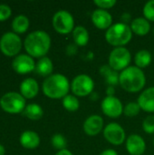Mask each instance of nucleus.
Returning <instances> with one entry per match:
<instances>
[{
  "instance_id": "f257e3e1",
  "label": "nucleus",
  "mask_w": 154,
  "mask_h": 155,
  "mask_svg": "<svg viewBox=\"0 0 154 155\" xmlns=\"http://www.w3.org/2000/svg\"><path fill=\"white\" fill-rule=\"evenodd\" d=\"M24 45L25 51L30 56L42 58L45 56L50 50L51 37L44 31H34L26 36Z\"/></svg>"
},
{
  "instance_id": "f03ea898",
  "label": "nucleus",
  "mask_w": 154,
  "mask_h": 155,
  "mask_svg": "<svg viewBox=\"0 0 154 155\" xmlns=\"http://www.w3.org/2000/svg\"><path fill=\"white\" fill-rule=\"evenodd\" d=\"M119 84L128 93H139L146 84L145 74L137 66L130 65L120 73Z\"/></svg>"
},
{
  "instance_id": "7ed1b4c3",
  "label": "nucleus",
  "mask_w": 154,
  "mask_h": 155,
  "mask_svg": "<svg viewBox=\"0 0 154 155\" xmlns=\"http://www.w3.org/2000/svg\"><path fill=\"white\" fill-rule=\"evenodd\" d=\"M43 93L51 99H63L71 89L68 78L62 74H53L43 83Z\"/></svg>"
},
{
  "instance_id": "20e7f679",
  "label": "nucleus",
  "mask_w": 154,
  "mask_h": 155,
  "mask_svg": "<svg viewBox=\"0 0 154 155\" xmlns=\"http://www.w3.org/2000/svg\"><path fill=\"white\" fill-rule=\"evenodd\" d=\"M133 38V31L129 25L124 23H116L106 30V42L115 47H125Z\"/></svg>"
},
{
  "instance_id": "39448f33",
  "label": "nucleus",
  "mask_w": 154,
  "mask_h": 155,
  "mask_svg": "<svg viewBox=\"0 0 154 155\" xmlns=\"http://www.w3.org/2000/svg\"><path fill=\"white\" fill-rule=\"evenodd\" d=\"M132 54L126 47H115L108 58V64L116 72H122L130 66Z\"/></svg>"
},
{
  "instance_id": "423d86ee",
  "label": "nucleus",
  "mask_w": 154,
  "mask_h": 155,
  "mask_svg": "<svg viewBox=\"0 0 154 155\" xmlns=\"http://www.w3.org/2000/svg\"><path fill=\"white\" fill-rule=\"evenodd\" d=\"M1 108L9 114H19L25 108V98L18 93L10 92L0 99Z\"/></svg>"
},
{
  "instance_id": "0eeeda50",
  "label": "nucleus",
  "mask_w": 154,
  "mask_h": 155,
  "mask_svg": "<svg viewBox=\"0 0 154 155\" xmlns=\"http://www.w3.org/2000/svg\"><path fill=\"white\" fill-rule=\"evenodd\" d=\"M94 82L88 74L76 75L71 83V91L76 97H85L93 93Z\"/></svg>"
},
{
  "instance_id": "6e6552de",
  "label": "nucleus",
  "mask_w": 154,
  "mask_h": 155,
  "mask_svg": "<svg viewBox=\"0 0 154 155\" xmlns=\"http://www.w3.org/2000/svg\"><path fill=\"white\" fill-rule=\"evenodd\" d=\"M52 24L54 29L61 35L72 33L75 27L73 15L66 10L57 11L53 16Z\"/></svg>"
},
{
  "instance_id": "1a4fd4ad",
  "label": "nucleus",
  "mask_w": 154,
  "mask_h": 155,
  "mask_svg": "<svg viewBox=\"0 0 154 155\" xmlns=\"http://www.w3.org/2000/svg\"><path fill=\"white\" fill-rule=\"evenodd\" d=\"M22 48V41L15 33H5L0 39V50L7 56L16 55Z\"/></svg>"
},
{
  "instance_id": "9d476101",
  "label": "nucleus",
  "mask_w": 154,
  "mask_h": 155,
  "mask_svg": "<svg viewBox=\"0 0 154 155\" xmlns=\"http://www.w3.org/2000/svg\"><path fill=\"white\" fill-rule=\"evenodd\" d=\"M104 139L113 145H122L126 141V134L122 125L117 123H110L108 124L103 131Z\"/></svg>"
},
{
  "instance_id": "9b49d317",
  "label": "nucleus",
  "mask_w": 154,
  "mask_h": 155,
  "mask_svg": "<svg viewBox=\"0 0 154 155\" xmlns=\"http://www.w3.org/2000/svg\"><path fill=\"white\" fill-rule=\"evenodd\" d=\"M123 105L121 100L115 96H106L101 103V109L109 118H119L123 114Z\"/></svg>"
},
{
  "instance_id": "f8f14e48",
  "label": "nucleus",
  "mask_w": 154,
  "mask_h": 155,
  "mask_svg": "<svg viewBox=\"0 0 154 155\" xmlns=\"http://www.w3.org/2000/svg\"><path fill=\"white\" fill-rule=\"evenodd\" d=\"M83 129L88 136L98 135L104 129V121L102 116L98 114H92L84 122Z\"/></svg>"
},
{
  "instance_id": "ddd939ff",
  "label": "nucleus",
  "mask_w": 154,
  "mask_h": 155,
  "mask_svg": "<svg viewBox=\"0 0 154 155\" xmlns=\"http://www.w3.org/2000/svg\"><path fill=\"white\" fill-rule=\"evenodd\" d=\"M12 66L17 74H25L35 69V63L29 54H20L13 60Z\"/></svg>"
},
{
  "instance_id": "4468645a",
  "label": "nucleus",
  "mask_w": 154,
  "mask_h": 155,
  "mask_svg": "<svg viewBox=\"0 0 154 155\" xmlns=\"http://www.w3.org/2000/svg\"><path fill=\"white\" fill-rule=\"evenodd\" d=\"M125 147L130 155H143L146 151V143L139 134H131L125 141Z\"/></svg>"
},
{
  "instance_id": "2eb2a0df",
  "label": "nucleus",
  "mask_w": 154,
  "mask_h": 155,
  "mask_svg": "<svg viewBox=\"0 0 154 155\" xmlns=\"http://www.w3.org/2000/svg\"><path fill=\"white\" fill-rule=\"evenodd\" d=\"M91 19L93 25L100 30H107L113 25V16L107 10L95 9L92 14Z\"/></svg>"
},
{
  "instance_id": "dca6fc26",
  "label": "nucleus",
  "mask_w": 154,
  "mask_h": 155,
  "mask_svg": "<svg viewBox=\"0 0 154 155\" xmlns=\"http://www.w3.org/2000/svg\"><path fill=\"white\" fill-rule=\"evenodd\" d=\"M141 110L146 113H154V86L146 88L139 95L137 100Z\"/></svg>"
},
{
  "instance_id": "f3484780",
  "label": "nucleus",
  "mask_w": 154,
  "mask_h": 155,
  "mask_svg": "<svg viewBox=\"0 0 154 155\" xmlns=\"http://www.w3.org/2000/svg\"><path fill=\"white\" fill-rule=\"evenodd\" d=\"M21 94L26 99H32L35 97L39 92L38 83L33 78H27L24 80L20 85Z\"/></svg>"
},
{
  "instance_id": "a211bd4d",
  "label": "nucleus",
  "mask_w": 154,
  "mask_h": 155,
  "mask_svg": "<svg viewBox=\"0 0 154 155\" xmlns=\"http://www.w3.org/2000/svg\"><path fill=\"white\" fill-rule=\"evenodd\" d=\"M130 27L133 31V34H135L139 36H144L151 31V24L144 17H136L133 19Z\"/></svg>"
},
{
  "instance_id": "6ab92c4d",
  "label": "nucleus",
  "mask_w": 154,
  "mask_h": 155,
  "mask_svg": "<svg viewBox=\"0 0 154 155\" xmlns=\"http://www.w3.org/2000/svg\"><path fill=\"white\" fill-rule=\"evenodd\" d=\"M20 143L26 149H34L40 144V137L35 132L25 131L20 136Z\"/></svg>"
},
{
  "instance_id": "aec40b11",
  "label": "nucleus",
  "mask_w": 154,
  "mask_h": 155,
  "mask_svg": "<svg viewBox=\"0 0 154 155\" xmlns=\"http://www.w3.org/2000/svg\"><path fill=\"white\" fill-rule=\"evenodd\" d=\"M72 35H73L74 43L75 45H77L78 46H81V47L87 45L89 39H90V35H89L88 30L84 26H83V25L75 26L74 31L72 32Z\"/></svg>"
},
{
  "instance_id": "412c9836",
  "label": "nucleus",
  "mask_w": 154,
  "mask_h": 155,
  "mask_svg": "<svg viewBox=\"0 0 154 155\" xmlns=\"http://www.w3.org/2000/svg\"><path fill=\"white\" fill-rule=\"evenodd\" d=\"M35 72L41 75V76H50L53 74V70H54V64L52 60L47 57V56H44L42 58H40L37 62V64H35Z\"/></svg>"
},
{
  "instance_id": "4be33fe9",
  "label": "nucleus",
  "mask_w": 154,
  "mask_h": 155,
  "mask_svg": "<svg viewBox=\"0 0 154 155\" xmlns=\"http://www.w3.org/2000/svg\"><path fill=\"white\" fill-rule=\"evenodd\" d=\"M152 60V54L146 50V49H142L140 51H138L134 56V64L135 66H137L140 69H143L148 67Z\"/></svg>"
},
{
  "instance_id": "5701e85b",
  "label": "nucleus",
  "mask_w": 154,
  "mask_h": 155,
  "mask_svg": "<svg viewBox=\"0 0 154 155\" xmlns=\"http://www.w3.org/2000/svg\"><path fill=\"white\" fill-rule=\"evenodd\" d=\"M24 114L28 119L36 121L43 117L44 110L37 104H30L25 106V108L24 110Z\"/></svg>"
},
{
  "instance_id": "b1692460",
  "label": "nucleus",
  "mask_w": 154,
  "mask_h": 155,
  "mask_svg": "<svg viewBox=\"0 0 154 155\" xmlns=\"http://www.w3.org/2000/svg\"><path fill=\"white\" fill-rule=\"evenodd\" d=\"M29 27V20L24 15H17L12 22V28L15 33L23 34L27 31Z\"/></svg>"
},
{
  "instance_id": "393cba45",
  "label": "nucleus",
  "mask_w": 154,
  "mask_h": 155,
  "mask_svg": "<svg viewBox=\"0 0 154 155\" xmlns=\"http://www.w3.org/2000/svg\"><path fill=\"white\" fill-rule=\"evenodd\" d=\"M64 108L68 112H76L80 108V102L74 94H67L62 101Z\"/></svg>"
},
{
  "instance_id": "a878e982",
  "label": "nucleus",
  "mask_w": 154,
  "mask_h": 155,
  "mask_svg": "<svg viewBox=\"0 0 154 155\" xmlns=\"http://www.w3.org/2000/svg\"><path fill=\"white\" fill-rule=\"evenodd\" d=\"M51 143L54 148L57 149L58 151L61 150H64L66 149V145H67V140L66 138L61 134H56L54 135H53L52 139H51Z\"/></svg>"
},
{
  "instance_id": "bb28decb",
  "label": "nucleus",
  "mask_w": 154,
  "mask_h": 155,
  "mask_svg": "<svg viewBox=\"0 0 154 155\" xmlns=\"http://www.w3.org/2000/svg\"><path fill=\"white\" fill-rule=\"evenodd\" d=\"M141 107L137 102H130L123 108V114L127 117H135L139 114Z\"/></svg>"
},
{
  "instance_id": "cd10ccee",
  "label": "nucleus",
  "mask_w": 154,
  "mask_h": 155,
  "mask_svg": "<svg viewBox=\"0 0 154 155\" xmlns=\"http://www.w3.org/2000/svg\"><path fill=\"white\" fill-rule=\"evenodd\" d=\"M143 16L149 22H154V0H150L145 3L143 9Z\"/></svg>"
},
{
  "instance_id": "c85d7f7f",
  "label": "nucleus",
  "mask_w": 154,
  "mask_h": 155,
  "mask_svg": "<svg viewBox=\"0 0 154 155\" xmlns=\"http://www.w3.org/2000/svg\"><path fill=\"white\" fill-rule=\"evenodd\" d=\"M143 130L148 134H154V115H149L143 122Z\"/></svg>"
},
{
  "instance_id": "c756f323",
  "label": "nucleus",
  "mask_w": 154,
  "mask_h": 155,
  "mask_svg": "<svg viewBox=\"0 0 154 155\" xmlns=\"http://www.w3.org/2000/svg\"><path fill=\"white\" fill-rule=\"evenodd\" d=\"M115 0H94L93 4L99 8L103 10H107L110 8H113L116 5Z\"/></svg>"
},
{
  "instance_id": "7c9ffc66",
  "label": "nucleus",
  "mask_w": 154,
  "mask_h": 155,
  "mask_svg": "<svg viewBox=\"0 0 154 155\" xmlns=\"http://www.w3.org/2000/svg\"><path fill=\"white\" fill-rule=\"evenodd\" d=\"M119 75L120 73L113 70L104 79L106 84H108V86H115L117 84H119Z\"/></svg>"
},
{
  "instance_id": "2f4dec72",
  "label": "nucleus",
  "mask_w": 154,
  "mask_h": 155,
  "mask_svg": "<svg viewBox=\"0 0 154 155\" xmlns=\"http://www.w3.org/2000/svg\"><path fill=\"white\" fill-rule=\"evenodd\" d=\"M11 8L7 5H0V21H5L11 15Z\"/></svg>"
},
{
  "instance_id": "473e14b6",
  "label": "nucleus",
  "mask_w": 154,
  "mask_h": 155,
  "mask_svg": "<svg viewBox=\"0 0 154 155\" xmlns=\"http://www.w3.org/2000/svg\"><path fill=\"white\" fill-rule=\"evenodd\" d=\"M78 47H79V46H78L77 45H75L74 43L69 44V45L66 46V48H65V53H66V54L69 55V56L75 55V54H77V52H78Z\"/></svg>"
},
{
  "instance_id": "72a5a7b5",
  "label": "nucleus",
  "mask_w": 154,
  "mask_h": 155,
  "mask_svg": "<svg viewBox=\"0 0 154 155\" xmlns=\"http://www.w3.org/2000/svg\"><path fill=\"white\" fill-rule=\"evenodd\" d=\"M113 70V69L109 64H103V65H102V66L100 67L99 73H100V74H101L102 76H103V77L105 78Z\"/></svg>"
},
{
  "instance_id": "f704fd0d",
  "label": "nucleus",
  "mask_w": 154,
  "mask_h": 155,
  "mask_svg": "<svg viewBox=\"0 0 154 155\" xmlns=\"http://www.w3.org/2000/svg\"><path fill=\"white\" fill-rule=\"evenodd\" d=\"M121 20H122V23H124V24H127L129 22H132V15L129 14V13H123L121 16Z\"/></svg>"
},
{
  "instance_id": "c9c22d12",
  "label": "nucleus",
  "mask_w": 154,
  "mask_h": 155,
  "mask_svg": "<svg viewBox=\"0 0 154 155\" xmlns=\"http://www.w3.org/2000/svg\"><path fill=\"white\" fill-rule=\"evenodd\" d=\"M105 92H106V95L107 96H114V94H115V88H114V86H107Z\"/></svg>"
},
{
  "instance_id": "e433bc0d",
  "label": "nucleus",
  "mask_w": 154,
  "mask_h": 155,
  "mask_svg": "<svg viewBox=\"0 0 154 155\" xmlns=\"http://www.w3.org/2000/svg\"><path fill=\"white\" fill-rule=\"evenodd\" d=\"M100 155H118L117 152L113 149H106L104 151H103Z\"/></svg>"
},
{
  "instance_id": "4c0bfd02",
  "label": "nucleus",
  "mask_w": 154,
  "mask_h": 155,
  "mask_svg": "<svg viewBox=\"0 0 154 155\" xmlns=\"http://www.w3.org/2000/svg\"><path fill=\"white\" fill-rule=\"evenodd\" d=\"M55 155H74L73 153L67 149H64V150H61V151H58V153H56Z\"/></svg>"
},
{
  "instance_id": "58836bf2",
  "label": "nucleus",
  "mask_w": 154,
  "mask_h": 155,
  "mask_svg": "<svg viewBox=\"0 0 154 155\" xmlns=\"http://www.w3.org/2000/svg\"><path fill=\"white\" fill-rule=\"evenodd\" d=\"M85 58H86L87 60H89V61H92V60L94 58V54H93V51H88V53L86 54Z\"/></svg>"
},
{
  "instance_id": "ea45409f",
  "label": "nucleus",
  "mask_w": 154,
  "mask_h": 155,
  "mask_svg": "<svg viewBox=\"0 0 154 155\" xmlns=\"http://www.w3.org/2000/svg\"><path fill=\"white\" fill-rule=\"evenodd\" d=\"M90 96H91V100H93V101L98 100V99H99V95H98L97 93H93Z\"/></svg>"
},
{
  "instance_id": "a19ab883",
  "label": "nucleus",
  "mask_w": 154,
  "mask_h": 155,
  "mask_svg": "<svg viewBox=\"0 0 154 155\" xmlns=\"http://www.w3.org/2000/svg\"><path fill=\"white\" fill-rule=\"evenodd\" d=\"M5 150L4 148V146L2 144H0V155H5Z\"/></svg>"
},
{
  "instance_id": "79ce46f5",
  "label": "nucleus",
  "mask_w": 154,
  "mask_h": 155,
  "mask_svg": "<svg viewBox=\"0 0 154 155\" xmlns=\"http://www.w3.org/2000/svg\"><path fill=\"white\" fill-rule=\"evenodd\" d=\"M153 147H154V138H153Z\"/></svg>"
},
{
  "instance_id": "37998d69",
  "label": "nucleus",
  "mask_w": 154,
  "mask_h": 155,
  "mask_svg": "<svg viewBox=\"0 0 154 155\" xmlns=\"http://www.w3.org/2000/svg\"><path fill=\"white\" fill-rule=\"evenodd\" d=\"M153 35H154V28H153Z\"/></svg>"
},
{
  "instance_id": "c03bdc74",
  "label": "nucleus",
  "mask_w": 154,
  "mask_h": 155,
  "mask_svg": "<svg viewBox=\"0 0 154 155\" xmlns=\"http://www.w3.org/2000/svg\"><path fill=\"white\" fill-rule=\"evenodd\" d=\"M153 57H154V53H153Z\"/></svg>"
}]
</instances>
